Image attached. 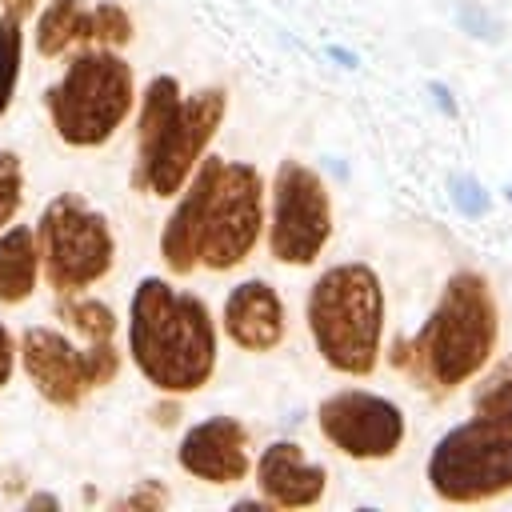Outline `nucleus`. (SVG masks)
<instances>
[{"instance_id": "1", "label": "nucleus", "mask_w": 512, "mask_h": 512, "mask_svg": "<svg viewBox=\"0 0 512 512\" xmlns=\"http://www.w3.org/2000/svg\"><path fill=\"white\" fill-rule=\"evenodd\" d=\"M496 340H500L496 296L480 272L464 268L448 276L424 328L392 340L388 364L408 372L412 384L424 392H452L492 360Z\"/></svg>"}, {"instance_id": "2", "label": "nucleus", "mask_w": 512, "mask_h": 512, "mask_svg": "<svg viewBox=\"0 0 512 512\" xmlns=\"http://www.w3.org/2000/svg\"><path fill=\"white\" fill-rule=\"evenodd\" d=\"M128 352L156 392L188 396L216 372V320L200 296L144 276L128 304Z\"/></svg>"}, {"instance_id": "3", "label": "nucleus", "mask_w": 512, "mask_h": 512, "mask_svg": "<svg viewBox=\"0 0 512 512\" xmlns=\"http://www.w3.org/2000/svg\"><path fill=\"white\" fill-rule=\"evenodd\" d=\"M224 108V88H200L184 96L176 76L148 80L136 120V188L164 200L176 196L220 132Z\"/></svg>"}, {"instance_id": "4", "label": "nucleus", "mask_w": 512, "mask_h": 512, "mask_svg": "<svg viewBox=\"0 0 512 512\" xmlns=\"http://www.w3.org/2000/svg\"><path fill=\"white\" fill-rule=\"evenodd\" d=\"M308 332L328 368L368 376L380 360L384 332V288L376 268L348 260L320 272L308 292Z\"/></svg>"}, {"instance_id": "5", "label": "nucleus", "mask_w": 512, "mask_h": 512, "mask_svg": "<svg viewBox=\"0 0 512 512\" xmlns=\"http://www.w3.org/2000/svg\"><path fill=\"white\" fill-rule=\"evenodd\" d=\"M136 100V80L128 60L112 48L76 52L64 76L44 92V108L52 116L56 136L68 148H100L128 120Z\"/></svg>"}, {"instance_id": "6", "label": "nucleus", "mask_w": 512, "mask_h": 512, "mask_svg": "<svg viewBox=\"0 0 512 512\" xmlns=\"http://www.w3.org/2000/svg\"><path fill=\"white\" fill-rule=\"evenodd\" d=\"M40 268L56 296H72L104 280L116 264V236L80 192H60L44 204L36 220Z\"/></svg>"}, {"instance_id": "7", "label": "nucleus", "mask_w": 512, "mask_h": 512, "mask_svg": "<svg viewBox=\"0 0 512 512\" xmlns=\"http://www.w3.org/2000/svg\"><path fill=\"white\" fill-rule=\"evenodd\" d=\"M428 484L444 504H480L512 492V432L480 416L448 428L428 456Z\"/></svg>"}, {"instance_id": "8", "label": "nucleus", "mask_w": 512, "mask_h": 512, "mask_svg": "<svg viewBox=\"0 0 512 512\" xmlns=\"http://www.w3.org/2000/svg\"><path fill=\"white\" fill-rule=\"evenodd\" d=\"M20 364L36 392L56 408H76L88 392L104 388L120 372V352L112 340H100L92 348H76L64 332L32 324L20 336Z\"/></svg>"}, {"instance_id": "9", "label": "nucleus", "mask_w": 512, "mask_h": 512, "mask_svg": "<svg viewBox=\"0 0 512 512\" xmlns=\"http://www.w3.org/2000/svg\"><path fill=\"white\" fill-rule=\"evenodd\" d=\"M332 236V200L316 168L284 160L272 176V224L268 252L280 264H312Z\"/></svg>"}, {"instance_id": "10", "label": "nucleus", "mask_w": 512, "mask_h": 512, "mask_svg": "<svg viewBox=\"0 0 512 512\" xmlns=\"http://www.w3.org/2000/svg\"><path fill=\"white\" fill-rule=\"evenodd\" d=\"M260 232H264V176L252 164L224 160L208 200L200 264L208 272H232L252 256Z\"/></svg>"}, {"instance_id": "11", "label": "nucleus", "mask_w": 512, "mask_h": 512, "mask_svg": "<svg viewBox=\"0 0 512 512\" xmlns=\"http://www.w3.org/2000/svg\"><path fill=\"white\" fill-rule=\"evenodd\" d=\"M316 424H320V436L348 460H388L400 452L408 432L400 404L364 388L324 396L316 408Z\"/></svg>"}, {"instance_id": "12", "label": "nucleus", "mask_w": 512, "mask_h": 512, "mask_svg": "<svg viewBox=\"0 0 512 512\" xmlns=\"http://www.w3.org/2000/svg\"><path fill=\"white\" fill-rule=\"evenodd\" d=\"M176 460L188 476L208 484H240L252 468L248 460V428L236 416H208L192 424L176 448Z\"/></svg>"}, {"instance_id": "13", "label": "nucleus", "mask_w": 512, "mask_h": 512, "mask_svg": "<svg viewBox=\"0 0 512 512\" xmlns=\"http://www.w3.org/2000/svg\"><path fill=\"white\" fill-rule=\"evenodd\" d=\"M220 168H224L220 156H204V160L196 164V172L188 176V184L180 188V200H176L172 216L164 220L160 256H164L168 272H176V276H188V272L200 264V236H204L208 200H212V188H216Z\"/></svg>"}, {"instance_id": "14", "label": "nucleus", "mask_w": 512, "mask_h": 512, "mask_svg": "<svg viewBox=\"0 0 512 512\" xmlns=\"http://www.w3.org/2000/svg\"><path fill=\"white\" fill-rule=\"evenodd\" d=\"M220 324H224V332L236 348L272 352V348H280V340L288 332V312H284L280 292L268 280H240L224 296Z\"/></svg>"}, {"instance_id": "15", "label": "nucleus", "mask_w": 512, "mask_h": 512, "mask_svg": "<svg viewBox=\"0 0 512 512\" xmlns=\"http://www.w3.org/2000/svg\"><path fill=\"white\" fill-rule=\"evenodd\" d=\"M256 484L272 508H312L324 500L328 472L296 440H272L256 460Z\"/></svg>"}, {"instance_id": "16", "label": "nucleus", "mask_w": 512, "mask_h": 512, "mask_svg": "<svg viewBox=\"0 0 512 512\" xmlns=\"http://www.w3.org/2000/svg\"><path fill=\"white\" fill-rule=\"evenodd\" d=\"M40 280V248L32 224H8L0 232V304H24Z\"/></svg>"}, {"instance_id": "17", "label": "nucleus", "mask_w": 512, "mask_h": 512, "mask_svg": "<svg viewBox=\"0 0 512 512\" xmlns=\"http://www.w3.org/2000/svg\"><path fill=\"white\" fill-rule=\"evenodd\" d=\"M80 24H84L80 0H48V8L36 20V52L60 56L68 44H80Z\"/></svg>"}, {"instance_id": "18", "label": "nucleus", "mask_w": 512, "mask_h": 512, "mask_svg": "<svg viewBox=\"0 0 512 512\" xmlns=\"http://www.w3.org/2000/svg\"><path fill=\"white\" fill-rule=\"evenodd\" d=\"M56 312L68 320V328H76L88 344H100V340H112L116 336V312L104 304V300H92V296H60Z\"/></svg>"}, {"instance_id": "19", "label": "nucleus", "mask_w": 512, "mask_h": 512, "mask_svg": "<svg viewBox=\"0 0 512 512\" xmlns=\"http://www.w3.org/2000/svg\"><path fill=\"white\" fill-rule=\"evenodd\" d=\"M20 60H24V28L16 12L0 16V116L12 108L16 84H20Z\"/></svg>"}, {"instance_id": "20", "label": "nucleus", "mask_w": 512, "mask_h": 512, "mask_svg": "<svg viewBox=\"0 0 512 512\" xmlns=\"http://www.w3.org/2000/svg\"><path fill=\"white\" fill-rule=\"evenodd\" d=\"M132 40V16L120 4H96L84 12L80 24V44H104V48H124Z\"/></svg>"}, {"instance_id": "21", "label": "nucleus", "mask_w": 512, "mask_h": 512, "mask_svg": "<svg viewBox=\"0 0 512 512\" xmlns=\"http://www.w3.org/2000/svg\"><path fill=\"white\" fill-rule=\"evenodd\" d=\"M24 204V168H20V156L0 148V232L16 220Z\"/></svg>"}, {"instance_id": "22", "label": "nucleus", "mask_w": 512, "mask_h": 512, "mask_svg": "<svg viewBox=\"0 0 512 512\" xmlns=\"http://www.w3.org/2000/svg\"><path fill=\"white\" fill-rule=\"evenodd\" d=\"M472 412H476L480 420H488V424H496V428H508V432H512V376L492 380L484 392H476Z\"/></svg>"}, {"instance_id": "23", "label": "nucleus", "mask_w": 512, "mask_h": 512, "mask_svg": "<svg viewBox=\"0 0 512 512\" xmlns=\"http://www.w3.org/2000/svg\"><path fill=\"white\" fill-rule=\"evenodd\" d=\"M448 192H452V204H456V212L460 216H468V220H480L488 208H492V196L484 192V184L476 180V176H452V184H448Z\"/></svg>"}, {"instance_id": "24", "label": "nucleus", "mask_w": 512, "mask_h": 512, "mask_svg": "<svg viewBox=\"0 0 512 512\" xmlns=\"http://www.w3.org/2000/svg\"><path fill=\"white\" fill-rule=\"evenodd\" d=\"M168 504V492H164V484H156V480H144L136 492H128L124 500H120V508H132V512H156V508H164Z\"/></svg>"}, {"instance_id": "25", "label": "nucleus", "mask_w": 512, "mask_h": 512, "mask_svg": "<svg viewBox=\"0 0 512 512\" xmlns=\"http://www.w3.org/2000/svg\"><path fill=\"white\" fill-rule=\"evenodd\" d=\"M460 24H464V28H472L476 36H484V40H496V36H500V28H496V24H492L476 4H464V8H460Z\"/></svg>"}, {"instance_id": "26", "label": "nucleus", "mask_w": 512, "mask_h": 512, "mask_svg": "<svg viewBox=\"0 0 512 512\" xmlns=\"http://www.w3.org/2000/svg\"><path fill=\"white\" fill-rule=\"evenodd\" d=\"M12 368H16V340H12L8 324L0 320V388L12 380Z\"/></svg>"}, {"instance_id": "27", "label": "nucleus", "mask_w": 512, "mask_h": 512, "mask_svg": "<svg viewBox=\"0 0 512 512\" xmlns=\"http://www.w3.org/2000/svg\"><path fill=\"white\" fill-rule=\"evenodd\" d=\"M24 508H28V512H36V508H60V500H56L52 492H36V496H32Z\"/></svg>"}, {"instance_id": "28", "label": "nucleus", "mask_w": 512, "mask_h": 512, "mask_svg": "<svg viewBox=\"0 0 512 512\" xmlns=\"http://www.w3.org/2000/svg\"><path fill=\"white\" fill-rule=\"evenodd\" d=\"M0 4H4V12H16V16L24 20V16H28V12H32L40 0H0Z\"/></svg>"}, {"instance_id": "29", "label": "nucleus", "mask_w": 512, "mask_h": 512, "mask_svg": "<svg viewBox=\"0 0 512 512\" xmlns=\"http://www.w3.org/2000/svg\"><path fill=\"white\" fill-rule=\"evenodd\" d=\"M432 96L440 100V108H444V112H456V104H452V96H448V88H444V84H432Z\"/></svg>"}, {"instance_id": "30", "label": "nucleus", "mask_w": 512, "mask_h": 512, "mask_svg": "<svg viewBox=\"0 0 512 512\" xmlns=\"http://www.w3.org/2000/svg\"><path fill=\"white\" fill-rule=\"evenodd\" d=\"M328 56H332V60H344V68H356V56L344 52V48H328Z\"/></svg>"}, {"instance_id": "31", "label": "nucleus", "mask_w": 512, "mask_h": 512, "mask_svg": "<svg viewBox=\"0 0 512 512\" xmlns=\"http://www.w3.org/2000/svg\"><path fill=\"white\" fill-rule=\"evenodd\" d=\"M504 196H508V200H512V184H508V188H504Z\"/></svg>"}]
</instances>
